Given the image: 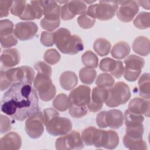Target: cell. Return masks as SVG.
Returning <instances> with one entry per match:
<instances>
[{"label": "cell", "instance_id": "obj_1", "mask_svg": "<svg viewBox=\"0 0 150 150\" xmlns=\"http://www.w3.org/2000/svg\"><path fill=\"white\" fill-rule=\"evenodd\" d=\"M39 110V98L32 84L13 83L1 101V110L11 118L22 121Z\"/></svg>", "mask_w": 150, "mask_h": 150}, {"label": "cell", "instance_id": "obj_2", "mask_svg": "<svg viewBox=\"0 0 150 150\" xmlns=\"http://www.w3.org/2000/svg\"><path fill=\"white\" fill-rule=\"evenodd\" d=\"M53 41L57 49L64 54H76L84 48L80 37L71 35L70 31L64 28H59L53 32Z\"/></svg>", "mask_w": 150, "mask_h": 150}, {"label": "cell", "instance_id": "obj_3", "mask_svg": "<svg viewBox=\"0 0 150 150\" xmlns=\"http://www.w3.org/2000/svg\"><path fill=\"white\" fill-rule=\"evenodd\" d=\"M35 72L33 69L28 66H22L16 68L7 70H1L0 88L4 91L13 83L23 82L32 84L35 80Z\"/></svg>", "mask_w": 150, "mask_h": 150}, {"label": "cell", "instance_id": "obj_4", "mask_svg": "<svg viewBox=\"0 0 150 150\" xmlns=\"http://www.w3.org/2000/svg\"><path fill=\"white\" fill-rule=\"evenodd\" d=\"M118 6V1H100L99 4L90 5L86 13L95 19L108 21L114 16Z\"/></svg>", "mask_w": 150, "mask_h": 150}, {"label": "cell", "instance_id": "obj_5", "mask_svg": "<svg viewBox=\"0 0 150 150\" xmlns=\"http://www.w3.org/2000/svg\"><path fill=\"white\" fill-rule=\"evenodd\" d=\"M33 87L38 91L40 98L44 101H50L56 93L51 76L47 74L38 73L33 81Z\"/></svg>", "mask_w": 150, "mask_h": 150}, {"label": "cell", "instance_id": "obj_6", "mask_svg": "<svg viewBox=\"0 0 150 150\" xmlns=\"http://www.w3.org/2000/svg\"><path fill=\"white\" fill-rule=\"evenodd\" d=\"M131 97V92L128 86L122 81L116 83L110 89L109 96L105 104L109 107H116L125 104Z\"/></svg>", "mask_w": 150, "mask_h": 150}, {"label": "cell", "instance_id": "obj_7", "mask_svg": "<svg viewBox=\"0 0 150 150\" xmlns=\"http://www.w3.org/2000/svg\"><path fill=\"white\" fill-rule=\"evenodd\" d=\"M47 132L53 136H63L72 129L71 121L66 117L55 116L45 124Z\"/></svg>", "mask_w": 150, "mask_h": 150}, {"label": "cell", "instance_id": "obj_8", "mask_svg": "<svg viewBox=\"0 0 150 150\" xmlns=\"http://www.w3.org/2000/svg\"><path fill=\"white\" fill-rule=\"evenodd\" d=\"M83 147L81 137L80 133L75 130L58 138L55 142V148L58 150L81 149Z\"/></svg>", "mask_w": 150, "mask_h": 150}, {"label": "cell", "instance_id": "obj_9", "mask_svg": "<svg viewBox=\"0 0 150 150\" xmlns=\"http://www.w3.org/2000/svg\"><path fill=\"white\" fill-rule=\"evenodd\" d=\"M44 119L42 112L38 111L29 117L25 121V129L28 136L33 139L40 138L44 132Z\"/></svg>", "mask_w": 150, "mask_h": 150}, {"label": "cell", "instance_id": "obj_10", "mask_svg": "<svg viewBox=\"0 0 150 150\" xmlns=\"http://www.w3.org/2000/svg\"><path fill=\"white\" fill-rule=\"evenodd\" d=\"M87 5L83 1H70L61 6L60 18L63 21L72 19L77 15L84 14Z\"/></svg>", "mask_w": 150, "mask_h": 150}, {"label": "cell", "instance_id": "obj_11", "mask_svg": "<svg viewBox=\"0 0 150 150\" xmlns=\"http://www.w3.org/2000/svg\"><path fill=\"white\" fill-rule=\"evenodd\" d=\"M117 16L123 22H129L134 18L139 11V5L136 1H118Z\"/></svg>", "mask_w": 150, "mask_h": 150}, {"label": "cell", "instance_id": "obj_12", "mask_svg": "<svg viewBox=\"0 0 150 150\" xmlns=\"http://www.w3.org/2000/svg\"><path fill=\"white\" fill-rule=\"evenodd\" d=\"M110 89L99 87L93 89L90 101L87 105L89 111L98 112L102 108L103 103H105L108 98Z\"/></svg>", "mask_w": 150, "mask_h": 150}, {"label": "cell", "instance_id": "obj_13", "mask_svg": "<svg viewBox=\"0 0 150 150\" xmlns=\"http://www.w3.org/2000/svg\"><path fill=\"white\" fill-rule=\"evenodd\" d=\"M38 30V27L35 22H21L15 25L14 33L20 40H27L33 38Z\"/></svg>", "mask_w": 150, "mask_h": 150}, {"label": "cell", "instance_id": "obj_14", "mask_svg": "<svg viewBox=\"0 0 150 150\" xmlns=\"http://www.w3.org/2000/svg\"><path fill=\"white\" fill-rule=\"evenodd\" d=\"M90 92L91 89L88 86L80 85L70 91L68 98L71 104L86 105L90 101Z\"/></svg>", "mask_w": 150, "mask_h": 150}, {"label": "cell", "instance_id": "obj_15", "mask_svg": "<svg viewBox=\"0 0 150 150\" xmlns=\"http://www.w3.org/2000/svg\"><path fill=\"white\" fill-rule=\"evenodd\" d=\"M21 145V138L15 132H10L0 139V150H16Z\"/></svg>", "mask_w": 150, "mask_h": 150}, {"label": "cell", "instance_id": "obj_16", "mask_svg": "<svg viewBox=\"0 0 150 150\" xmlns=\"http://www.w3.org/2000/svg\"><path fill=\"white\" fill-rule=\"evenodd\" d=\"M149 100H146L144 98L135 97L129 103L128 110L137 114L144 115L147 117H149Z\"/></svg>", "mask_w": 150, "mask_h": 150}, {"label": "cell", "instance_id": "obj_17", "mask_svg": "<svg viewBox=\"0 0 150 150\" xmlns=\"http://www.w3.org/2000/svg\"><path fill=\"white\" fill-rule=\"evenodd\" d=\"M20 60V53L16 48L5 50L1 55V62L5 67L15 66L19 63Z\"/></svg>", "mask_w": 150, "mask_h": 150}, {"label": "cell", "instance_id": "obj_18", "mask_svg": "<svg viewBox=\"0 0 150 150\" xmlns=\"http://www.w3.org/2000/svg\"><path fill=\"white\" fill-rule=\"evenodd\" d=\"M61 7L55 1H43V15L45 18L50 21L60 19Z\"/></svg>", "mask_w": 150, "mask_h": 150}, {"label": "cell", "instance_id": "obj_19", "mask_svg": "<svg viewBox=\"0 0 150 150\" xmlns=\"http://www.w3.org/2000/svg\"><path fill=\"white\" fill-rule=\"evenodd\" d=\"M105 120L107 127L118 129L123 124L124 116L120 110L112 109L106 111Z\"/></svg>", "mask_w": 150, "mask_h": 150}, {"label": "cell", "instance_id": "obj_20", "mask_svg": "<svg viewBox=\"0 0 150 150\" xmlns=\"http://www.w3.org/2000/svg\"><path fill=\"white\" fill-rule=\"evenodd\" d=\"M132 48L133 51L143 56L149 54L150 52V42L148 38L139 36L135 39L132 43Z\"/></svg>", "mask_w": 150, "mask_h": 150}, {"label": "cell", "instance_id": "obj_21", "mask_svg": "<svg viewBox=\"0 0 150 150\" xmlns=\"http://www.w3.org/2000/svg\"><path fill=\"white\" fill-rule=\"evenodd\" d=\"M59 83L64 90H70L73 89L77 84V77L73 71H66L63 72L60 75Z\"/></svg>", "mask_w": 150, "mask_h": 150}, {"label": "cell", "instance_id": "obj_22", "mask_svg": "<svg viewBox=\"0 0 150 150\" xmlns=\"http://www.w3.org/2000/svg\"><path fill=\"white\" fill-rule=\"evenodd\" d=\"M124 69L131 71H141L145 64L144 59L140 56L131 54L124 59Z\"/></svg>", "mask_w": 150, "mask_h": 150}, {"label": "cell", "instance_id": "obj_23", "mask_svg": "<svg viewBox=\"0 0 150 150\" xmlns=\"http://www.w3.org/2000/svg\"><path fill=\"white\" fill-rule=\"evenodd\" d=\"M131 50L129 44L125 42L121 41L115 44L111 51V56L117 59H122L127 57Z\"/></svg>", "mask_w": 150, "mask_h": 150}, {"label": "cell", "instance_id": "obj_24", "mask_svg": "<svg viewBox=\"0 0 150 150\" xmlns=\"http://www.w3.org/2000/svg\"><path fill=\"white\" fill-rule=\"evenodd\" d=\"M139 95L145 99L150 98V77L148 73H144L138 80Z\"/></svg>", "mask_w": 150, "mask_h": 150}, {"label": "cell", "instance_id": "obj_25", "mask_svg": "<svg viewBox=\"0 0 150 150\" xmlns=\"http://www.w3.org/2000/svg\"><path fill=\"white\" fill-rule=\"evenodd\" d=\"M111 45L110 42L104 38L97 39L93 44L94 51L100 56H105L108 54L110 52Z\"/></svg>", "mask_w": 150, "mask_h": 150}, {"label": "cell", "instance_id": "obj_26", "mask_svg": "<svg viewBox=\"0 0 150 150\" xmlns=\"http://www.w3.org/2000/svg\"><path fill=\"white\" fill-rule=\"evenodd\" d=\"M52 103L53 107L56 110L62 112L66 111L70 104L68 97L64 93L59 94L54 98Z\"/></svg>", "mask_w": 150, "mask_h": 150}, {"label": "cell", "instance_id": "obj_27", "mask_svg": "<svg viewBox=\"0 0 150 150\" xmlns=\"http://www.w3.org/2000/svg\"><path fill=\"white\" fill-rule=\"evenodd\" d=\"M123 144L125 148L131 150H146L148 148L146 142L143 139H132L125 134L123 137Z\"/></svg>", "mask_w": 150, "mask_h": 150}, {"label": "cell", "instance_id": "obj_28", "mask_svg": "<svg viewBox=\"0 0 150 150\" xmlns=\"http://www.w3.org/2000/svg\"><path fill=\"white\" fill-rule=\"evenodd\" d=\"M119 144V137L118 134L112 130L106 131L104 148L112 149L115 148Z\"/></svg>", "mask_w": 150, "mask_h": 150}, {"label": "cell", "instance_id": "obj_29", "mask_svg": "<svg viewBox=\"0 0 150 150\" xmlns=\"http://www.w3.org/2000/svg\"><path fill=\"white\" fill-rule=\"evenodd\" d=\"M134 26L139 29H145L150 26V13L141 12L133 21Z\"/></svg>", "mask_w": 150, "mask_h": 150}, {"label": "cell", "instance_id": "obj_30", "mask_svg": "<svg viewBox=\"0 0 150 150\" xmlns=\"http://www.w3.org/2000/svg\"><path fill=\"white\" fill-rule=\"evenodd\" d=\"M81 61L86 67L95 69L98 67V59L97 55L91 50H87L83 54Z\"/></svg>", "mask_w": 150, "mask_h": 150}, {"label": "cell", "instance_id": "obj_31", "mask_svg": "<svg viewBox=\"0 0 150 150\" xmlns=\"http://www.w3.org/2000/svg\"><path fill=\"white\" fill-rule=\"evenodd\" d=\"M97 76V72L94 69L83 67L79 71V77L81 81L85 84H92Z\"/></svg>", "mask_w": 150, "mask_h": 150}, {"label": "cell", "instance_id": "obj_32", "mask_svg": "<svg viewBox=\"0 0 150 150\" xmlns=\"http://www.w3.org/2000/svg\"><path fill=\"white\" fill-rule=\"evenodd\" d=\"M124 119L126 127L139 125L142 123L144 118L141 114H137L130 112L128 110L125 111Z\"/></svg>", "mask_w": 150, "mask_h": 150}, {"label": "cell", "instance_id": "obj_33", "mask_svg": "<svg viewBox=\"0 0 150 150\" xmlns=\"http://www.w3.org/2000/svg\"><path fill=\"white\" fill-rule=\"evenodd\" d=\"M144 133V126L142 124L126 127L125 135L132 139L141 140L142 139Z\"/></svg>", "mask_w": 150, "mask_h": 150}, {"label": "cell", "instance_id": "obj_34", "mask_svg": "<svg viewBox=\"0 0 150 150\" xmlns=\"http://www.w3.org/2000/svg\"><path fill=\"white\" fill-rule=\"evenodd\" d=\"M96 84L97 87L110 89L114 84V79L108 73H101L96 79Z\"/></svg>", "mask_w": 150, "mask_h": 150}, {"label": "cell", "instance_id": "obj_35", "mask_svg": "<svg viewBox=\"0 0 150 150\" xmlns=\"http://www.w3.org/2000/svg\"><path fill=\"white\" fill-rule=\"evenodd\" d=\"M20 19L23 21H29L39 19L41 17L38 14L35 7L31 4H26L23 13L19 17Z\"/></svg>", "mask_w": 150, "mask_h": 150}, {"label": "cell", "instance_id": "obj_36", "mask_svg": "<svg viewBox=\"0 0 150 150\" xmlns=\"http://www.w3.org/2000/svg\"><path fill=\"white\" fill-rule=\"evenodd\" d=\"M69 113L71 117L79 118L87 114V109L85 105H77L70 103L69 108Z\"/></svg>", "mask_w": 150, "mask_h": 150}, {"label": "cell", "instance_id": "obj_37", "mask_svg": "<svg viewBox=\"0 0 150 150\" xmlns=\"http://www.w3.org/2000/svg\"><path fill=\"white\" fill-rule=\"evenodd\" d=\"M43 59L46 63L53 65L59 62L60 60V54L56 49H50L45 52Z\"/></svg>", "mask_w": 150, "mask_h": 150}, {"label": "cell", "instance_id": "obj_38", "mask_svg": "<svg viewBox=\"0 0 150 150\" xmlns=\"http://www.w3.org/2000/svg\"><path fill=\"white\" fill-rule=\"evenodd\" d=\"M14 33L13 24L9 19H2L0 21V37H4Z\"/></svg>", "mask_w": 150, "mask_h": 150}, {"label": "cell", "instance_id": "obj_39", "mask_svg": "<svg viewBox=\"0 0 150 150\" xmlns=\"http://www.w3.org/2000/svg\"><path fill=\"white\" fill-rule=\"evenodd\" d=\"M77 21L79 25L81 28L86 29L91 28L96 22L95 19L87 15L86 13L80 15L78 17Z\"/></svg>", "mask_w": 150, "mask_h": 150}, {"label": "cell", "instance_id": "obj_40", "mask_svg": "<svg viewBox=\"0 0 150 150\" xmlns=\"http://www.w3.org/2000/svg\"><path fill=\"white\" fill-rule=\"evenodd\" d=\"M116 63V60L110 57H105L101 60L99 64V68L103 71H111L115 68Z\"/></svg>", "mask_w": 150, "mask_h": 150}, {"label": "cell", "instance_id": "obj_41", "mask_svg": "<svg viewBox=\"0 0 150 150\" xmlns=\"http://www.w3.org/2000/svg\"><path fill=\"white\" fill-rule=\"evenodd\" d=\"M0 40L1 46L3 48L11 47L18 43V38L14 33L6 36L0 37Z\"/></svg>", "mask_w": 150, "mask_h": 150}, {"label": "cell", "instance_id": "obj_42", "mask_svg": "<svg viewBox=\"0 0 150 150\" xmlns=\"http://www.w3.org/2000/svg\"><path fill=\"white\" fill-rule=\"evenodd\" d=\"M26 1H14L11 8V13L19 17L23 12L26 6Z\"/></svg>", "mask_w": 150, "mask_h": 150}, {"label": "cell", "instance_id": "obj_43", "mask_svg": "<svg viewBox=\"0 0 150 150\" xmlns=\"http://www.w3.org/2000/svg\"><path fill=\"white\" fill-rule=\"evenodd\" d=\"M60 22V19L57 21H50L43 18L41 19L40 23L43 29L47 30L48 32H52L59 26Z\"/></svg>", "mask_w": 150, "mask_h": 150}, {"label": "cell", "instance_id": "obj_44", "mask_svg": "<svg viewBox=\"0 0 150 150\" xmlns=\"http://www.w3.org/2000/svg\"><path fill=\"white\" fill-rule=\"evenodd\" d=\"M40 41L45 46H52L54 44L53 41V32L47 31L42 32L40 35Z\"/></svg>", "mask_w": 150, "mask_h": 150}, {"label": "cell", "instance_id": "obj_45", "mask_svg": "<svg viewBox=\"0 0 150 150\" xmlns=\"http://www.w3.org/2000/svg\"><path fill=\"white\" fill-rule=\"evenodd\" d=\"M12 128L10 119L6 115L1 114L0 115V131L1 134L9 131Z\"/></svg>", "mask_w": 150, "mask_h": 150}, {"label": "cell", "instance_id": "obj_46", "mask_svg": "<svg viewBox=\"0 0 150 150\" xmlns=\"http://www.w3.org/2000/svg\"><path fill=\"white\" fill-rule=\"evenodd\" d=\"M12 1L0 0V18L6 17L9 14V11L12 6Z\"/></svg>", "mask_w": 150, "mask_h": 150}, {"label": "cell", "instance_id": "obj_47", "mask_svg": "<svg viewBox=\"0 0 150 150\" xmlns=\"http://www.w3.org/2000/svg\"><path fill=\"white\" fill-rule=\"evenodd\" d=\"M34 68L37 70L38 73H45L52 76V70L51 67L43 62H38L34 64Z\"/></svg>", "mask_w": 150, "mask_h": 150}, {"label": "cell", "instance_id": "obj_48", "mask_svg": "<svg viewBox=\"0 0 150 150\" xmlns=\"http://www.w3.org/2000/svg\"><path fill=\"white\" fill-rule=\"evenodd\" d=\"M124 67L123 66V63L120 60L117 61V63L115 68L114 69V70L110 71L111 75L117 79L121 78L122 76L124 74Z\"/></svg>", "mask_w": 150, "mask_h": 150}, {"label": "cell", "instance_id": "obj_49", "mask_svg": "<svg viewBox=\"0 0 150 150\" xmlns=\"http://www.w3.org/2000/svg\"><path fill=\"white\" fill-rule=\"evenodd\" d=\"M141 71H131L124 69V77L129 81H135L139 76Z\"/></svg>", "mask_w": 150, "mask_h": 150}, {"label": "cell", "instance_id": "obj_50", "mask_svg": "<svg viewBox=\"0 0 150 150\" xmlns=\"http://www.w3.org/2000/svg\"><path fill=\"white\" fill-rule=\"evenodd\" d=\"M59 115V113L56 110L52 108H49L45 109L43 110V119H44V124L47 122L49 120H50L52 118L58 116Z\"/></svg>", "mask_w": 150, "mask_h": 150}, {"label": "cell", "instance_id": "obj_51", "mask_svg": "<svg viewBox=\"0 0 150 150\" xmlns=\"http://www.w3.org/2000/svg\"><path fill=\"white\" fill-rule=\"evenodd\" d=\"M105 114H106V111H103L100 112L97 115L96 122H97V125L100 128H104L107 127V125L105 124Z\"/></svg>", "mask_w": 150, "mask_h": 150}, {"label": "cell", "instance_id": "obj_52", "mask_svg": "<svg viewBox=\"0 0 150 150\" xmlns=\"http://www.w3.org/2000/svg\"><path fill=\"white\" fill-rule=\"evenodd\" d=\"M138 4L142 6L144 8L149 10L150 8V1L147 0V1H137Z\"/></svg>", "mask_w": 150, "mask_h": 150}]
</instances>
